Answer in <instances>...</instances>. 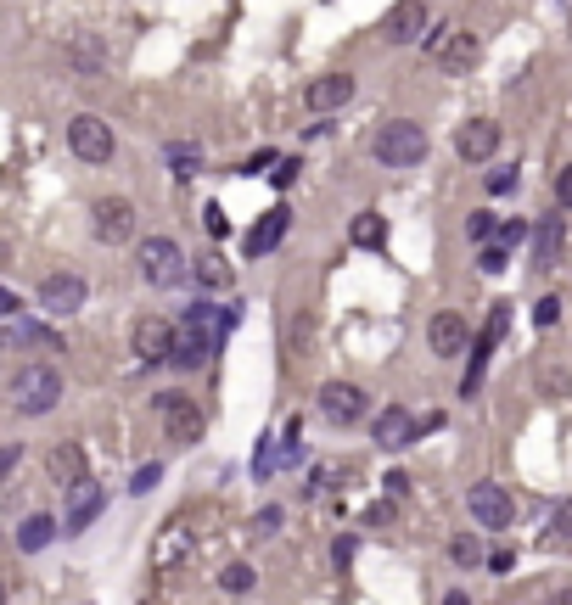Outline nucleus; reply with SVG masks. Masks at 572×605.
<instances>
[{
	"instance_id": "1",
	"label": "nucleus",
	"mask_w": 572,
	"mask_h": 605,
	"mask_svg": "<svg viewBox=\"0 0 572 605\" xmlns=\"http://www.w3.org/2000/svg\"><path fill=\"white\" fill-rule=\"evenodd\" d=\"M376 163L382 169H415L421 157H427V129L410 124V118H387L382 129H376Z\"/></svg>"
},
{
	"instance_id": "2",
	"label": "nucleus",
	"mask_w": 572,
	"mask_h": 605,
	"mask_svg": "<svg viewBox=\"0 0 572 605\" xmlns=\"http://www.w3.org/2000/svg\"><path fill=\"white\" fill-rule=\"evenodd\" d=\"M12 404L23 409V415H45V409L62 404V376L51 365H23L12 376Z\"/></svg>"
},
{
	"instance_id": "3",
	"label": "nucleus",
	"mask_w": 572,
	"mask_h": 605,
	"mask_svg": "<svg viewBox=\"0 0 572 605\" xmlns=\"http://www.w3.org/2000/svg\"><path fill=\"white\" fill-rule=\"evenodd\" d=\"M186 253H180V241H169V236H146L141 241V275L152 286H180L186 281Z\"/></svg>"
},
{
	"instance_id": "4",
	"label": "nucleus",
	"mask_w": 572,
	"mask_h": 605,
	"mask_svg": "<svg viewBox=\"0 0 572 605\" xmlns=\"http://www.w3.org/2000/svg\"><path fill=\"white\" fill-rule=\"evenodd\" d=\"M68 146H73V157L79 163H107V157L118 152V141H113V129L101 124L96 113H79L68 124Z\"/></svg>"
},
{
	"instance_id": "5",
	"label": "nucleus",
	"mask_w": 572,
	"mask_h": 605,
	"mask_svg": "<svg viewBox=\"0 0 572 605\" xmlns=\"http://www.w3.org/2000/svg\"><path fill=\"white\" fill-rule=\"evenodd\" d=\"M466 505H472V521H477V527H488V533H505L511 516H516L511 493H505L500 482H477V488L466 493Z\"/></svg>"
},
{
	"instance_id": "6",
	"label": "nucleus",
	"mask_w": 572,
	"mask_h": 605,
	"mask_svg": "<svg viewBox=\"0 0 572 605\" xmlns=\"http://www.w3.org/2000/svg\"><path fill=\"white\" fill-rule=\"evenodd\" d=\"M85 297H90V286H85V275H73V269H57V275L40 281V309L45 314H79Z\"/></svg>"
},
{
	"instance_id": "7",
	"label": "nucleus",
	"mask_w": 572,
	"mask_h": 605,
	"mask_svg": "<svg viewBox=\"0 0 572 605\" xmlns=\"http://www.w3.org/2000/svg\"><path fill=\"white\" fill-rule=\"evenodd\" d=\"M365 409H371V398H365V387H354V381H326V387H320V415H326L331 426H354Z\"/></svg>"
},
{
	"instance_id": "8",
	"label": "nucleus",
	"mask_w": 572,
	"mask_h": 605,
	"mask_svg": "<svg viewBox=\"0 0 572 605\" xmlns=\"http://www.w3.org/2000/svg\"><path fill=\"white\" fill-rule=\"evenodd\" d=\"M90 230H96V241H107V247L135 236V208H129V197H101L96 208H90Z\"/></svg>"
},
{
	"instance_id": "9",
	"label": "nucleus",
	"mask_w": 572,
	"mask_h": 605,
	"mask_svg": "<svg viewBox=\"0 0 572 605\" xmlns=\"http://www.w3.org/2000/svg\"><path fill=\"white\" fill-rule=\"evenodd\" d=\"M158 409H163V432H169L174 443H197V437H202V409L191 404V398L158 393Z\"/></svg>"
},
{
	"instance_id": "10",
	"label": "nucleus",
	"mask_w": 572,
	"mask_h": 605,
	"mask_svg": "<svg viewBox=\"0 0 572 605\" xmlns=\"http://www.w3.org/2000/svg\"><path fill=\"white\" fill-rule=\"evenodd\" d=\"M174 342H180V331H174L169 320H158V314L135 320V353H141L146 365H163V359H174Z\"/></svg>"
},
{
	"instance_id": "11",
	"label": "nucleus",
	"mask_w": 572,
	"mask_h": 605,
	"mask_svg": "<svg viewBox=\"0 0 572 605\" xmlns=\"http://www.w3.org/2000/svg\"><path fill=\"white\" fill-rule=\"evenodd\" d=\"M371 437H376V449H404V443L421 437V421H415L404 404H393V409H382V415L371 421Z\"/></svg>"
},
{
	"instance_id": "12",
	"label": "nucleus",
	"mask_w": 572,
	"mask_h": 605,
	"mask_svg": "<svg viewBox=\"0 0 572 605\" xmlns=\"http://www.w3.org/2000/svg\"><path fill=\"white\" fill-rule=\"evenodd\" d=\"M427 348L438 353V359H460V353L472 348V331H466V320H460V314H432Z\"/></svg>"
},
{
	"instance_id": "13",
	"label": "nucleus",
	"mask_w": 572,
	"mask_h": 605,
	"mask_svg": "<svg viewBox=\"0 0 572 605\" xmlns=\"http://www.w3.org/2000/svg\"><path fill=\"white\" fill-rule=\"evenodd\" d=\"M455 152L466 157V163H488V157L500 152V124H488V118H472V124H460Z\"/></svg>"
},
{
	"instance_id": "14",
	"label": "nucleus",
	"mask_w": 572,
	"mask_h": 605,
	"mask_svg": "<svg viewBox=\"0 0 572 605\" xmlns=\"http://www.w3.org/2000/svg\"><path fill=\"white\" fill-rule=\"evenodd\" d=\"M354 101V73H320L309 85V113H337Z\"/></svg>"
},
{
	"instance_id": "15",
	"label": "nucleus",
	"mask_w": 572,
	"mask_h": 605,
	"mask_svg": "<svg viewBox=\"0 0 572 605\" xmlns=\"http://www.w3.org/2000/svg\"><path fill=\"white\" fill-rule=\"evenodd\" d=\"M45 471H51V482H57V488H79V482H90L85 449H79V443H57V449L45 454Z\"/></svg>"
},
{
	"instance_id": "16",
	"label": "nucleus",
	"mask_w": 572,
	"mask_h": 605,
	"mask_svg": "<svg viewBox=\"0 0 572 605\" xmlns=\"http://www.w3.org/2000/svg\"><path fill=\"white\" fill-rule=\"evenodd\" d=\"M427 34V0H399L393 17H387V40L393 45H415Z\"/></svg>"
},
{
	"instance_id": "17",
	"label": "nucleus",
	"mask_w": 572,
	"mask_h": 605,
	"mask_svg": "<svg viewBox=\"0 0 572 605\" xmlns=\"http://www.w3.org/2000/svg\"><path fill=\"white\" fill-rule=\"evenodd\" d=\"M561 247H567V225H561V213H550V219H539V230H533V269H556Z\"/></svg>"
},
{
	"instance_id": "18",
	"label": "nucleus",
	"mask_w": 572,
	"mask_h": 605,
	"mask_svg": "<svg viewBox=\"0 0 572 605\" xmlns=\"http://www.w3.org/2000/svg\"><path fill=\"white\" fill-rule=\"evenodd\" d=\"M286 225H292V213H286V208H270V213H264V219L247 230V258L275 253V247H281V236H286Z\"/></svg>"
},
{
	"instance_id": "19",
	"label": "nucleus",
	"mask_w": 572,
	"mask_h": 605,
	"mask_svg": "<svg viewBox=\"0 0 572 605\" xmlns=\"http://www.w3.org/2000/svg\"><path fill=\"white\" fill-rule=\"evenodd\" d=\"M73 493V505H68V527L62 533H85L90 521L101 516V488L96 482H79V488H68Z\"/></svg>"
},
{
	"instance_id": "20",
	"label": "nucleus",
	"mask_w": 572,
	"mask_h": 605,
	"mask_svg": "<svg viewBox=\"0 0 572 605\" xmlns=\"http://www.w3.org/2000/svg\"><path fill=\"white\" fill-rule=\"evenodd\" d=\"M6 348H40V353H51V348H62V337H57V331H45V325H34V320H6Z\"/></svg>"
},
{
	"instance_id": "21",
	"label": "nucleus",
	"mask_w": 572,
	"mask_h": 605,
	"mask_svg": "<svg viewBox=\"0 0 572 605\" xmlns=\"http://www.w3.org/2000/svg\"><path fill=\"white\" fill-rule=\"evenodd\" d=\"M438 62H444V73H466L477 62V34L472 29H455L444 40V51H438Z\"/></svg>"
},
{
	"instance_id": "22",
	"label": "nucleus",
	"mask_w": 572,
	"mask_h": 605,
	"mask_svg": "<svg viewBox=\"0 0 572 605\" xmlns=\"http://www.w3.org/2000/svg\"><path fill=\"white\" fill-rule=\"evenodd\" d=\"M180 331V325H174ZM214 348L219 342H208V337H191V331H180V342H174V365L180 370H202L208 359H214Z\"/></svg>"
},
{
	"instance_id": "23",
	"label": "nucleus",
	"mask_w": 572,
	"mask_h": 605,
	"mask_svg": "<svg viewBox=\"0 0 572 605\" xmlns=\"http://www.w3.org/2000/svg\"><path fill=\"white\" fill-rule=\"evenodd\" d=\"M51 538H57V521L51 516H29L23 527H17V549H23V555H40Z\"/></svg>"
},
{
	"instance_id": "24",
	"label": "nucleus",
	"mask_w": 572,
	"mask_h": 605,
	"mask_svg": "<svg viewBox=\"0 0 572 605\" xmlns=\"http://www.w3.org/2000/svg\"><path fill=\"white\" fill-rule=\"evenodd\" d=\"M191 275H197V281L208 286V292H225V286L236 281V269H230V264H225V258H219V253H202L197 264H191Z\"/></svg>"
},
{
	"instance_id": "25",
	"label": "nucleus",
	"mask_w": 572,
	"mask_h": 605,
	"mask_svg": "<svg viewBox=\"0 0 572 605\" xmlns=\"http://www.w3.org/2000/svg\"><path fill=\"white\" fill-rule=\"evenodd\" d=\"M348 236H354V247H382V241H387V219H382V213H359L354 225H348Z\"/></svg>"
},
{
	"instance_id": "26",
	"label": "nucleus",
	"mask_w": 572,
	"mask_h": 605,
	"mask_svg": "<svg viewBox=\"0 0 572 605\" xmlns=\"http://www.w3.org/2000/svg\"><path fill=\"white\" fill-rule=\"evenodd\" d=\"M449 561H455V566H483V544H477L472 533L449 538Z\"/></svg>"
},
{
	"instance_id": "27",
	"label": "nucleus",
	"mask_w": 572,
	"mask_h": 605,
	"mask_svg": "<svg viewBox=\"0 0 572 605\" xmlns=\"http://www.w3.org/2000/svg\"><path fill=\"white\" fill-rule=\"evenodd\" d=\"M169 169L180 174V180H191V174L202 169V157H197V146H186V141H180V146H169Z\"/></svg>"
},
{
	"instance_id": "28",
	"label": "nucleus",
	"mask_w": 572,
	"mask_h": 605,
	"mask_svg": "<svg viewBox=\"0 0 572 605\" xmlns=\"http://www.w3.org/2000/svg\"><path fill=\"white\" fill-rule=\"evenodd\" d=\"M550 544H556V549L572 544V499H567V505H556V516H550Z\"/></svg>"
},
{
	"instance_id": "29",
	"label": "nucleus",
	"mask_w": 572,
	"mask_h": 605,
	"mask_svg": "<svg viewBox=\"0 0 572 605\" xmlns=\"http://www.w3.org/2000/svg\"><path fill=\"white\" fill-rule=\"evenodd\" d=\"M505 264H511V247H500V241H488L483 253H477V269H483V275H500Z\"/></svg>"
},
{
	"instance_id": "30",
	"label": "nucleus",
	"mask_w": 572,
	"mask_h": 605,
	"mask_svg": "<svg viewBox=\"0 0 572 605\" xmlns=\"http://www.w3.org/2000/svg\"><path fill=\"white\" fill-rule=\"evenodd\" d=\"M219 583H225L230 594H247V589H253V566H247V561L225 566V577H219Z\"/></svg>"
},
{
	"instance_id": "31",
	"label": "nucleus",
	"mask_w": 572,
	"mask_h": 605,
	"mask_svg": "<svg viewBox=\"0 0 572 605\" xmlns=\"http://www.w3.org/2000/svg\"><path fill=\"white\" fill-rule=\"evenodd\" d=\"M73 62H79L85 73H96L101 68V45L96 40H79V45H73Z\"/></svg>"
},
{
	"instance_id": "32",
	"label": "nucleus",
	"mask_w": 572,
	"mask_h": 605,
	"mask_svg": "<svg viewBox=\"0 0 572 605\" xmlns=\"http://www.w3.org/2000/svg\"><path fill=\"white\" fill-rule=\"evenodd\" d=\"M202 225H208V236H214V241L230 236V219H225V208H219V202H214V208H202Z\"/></svg>"
},
{
	"instance_id": "33",
	"label": "nucleus",
	"mask_w": 572,
	"mask_h": 605,
	"mask_svg": "<svg viewBox=\"0 0 572 605\" xmlns=\"http://www.w3.org/2000/svg\"><path fill=\"white\" fill-rule=\"evenodd\" d=\"M494 230H500V219H494V213H472V219H466V236H472V241L494 236Z\"/></svg>"
},
{
	"instance_id": "34",
	"label": "nucleus",
	"mask_w": 572,
	"mask_h": 605,
	"mask_svg": "<svg viewBox=\"0 0 572 605\" xmlns=\"http://www.w3.org/2000/svg\"><path fill=\"white\" fill-rule=\"evenodd\" d=\"M163 482V465H141V471H135V482H129V493H152Z\"/></svg>"
},
{
	"instance_id": "35",
	"label": "nucleus",
	"mask_w": 572,
	"mask_h": 605,
	"mask_svg": "<svg viewBox=\"0 0 572 605\" xmlns=\"http://www.w3.org/2000/svg\"><path fill=\"white\" fill-rule=\"evenodd\" d=\"M298 169H303L298 157H281V163H275V174H270V180H275V185H292V180H298Z\"/></svg>"
},
{
	"instance_id": "36",
	"label": "nucleus",
	"mask_w": 572,
	"mask_h": 605,
	"mask_svg": "<svg viewBox=\"0 0 572 605\" xmlns=\"http://www.w3.org/2000/svg\"><path fill=\"white\" fill-rule=\"evenodd\" d=\"M354 555H359V544H354V538H337V544H331V566H348Z\"/></svg>"
},
{
	"instance_id": "37",
	"label": "nucleus",
	"mask_w": 572,
	"mask_h": 605,
	"mask_svg": "<svg viewBox=\"0 0 572 605\" xmlns=\"http://www.w3.org/2000/svg\"><path fill=\"white\" fill-rule=\"evenodd\" d=\"M533 320H539V325H556L561 320V297H544L539 309H533Z\"/></svg>"
},
{
	"instance_id": "38",
	"label": "nucleus",
	"mask_w": 572,
	"mask_h": 605,
	"mask_svg": "<svg viewBox=\"0 0 572 605\" xmlns=\"http://www.w3.org/2000/svg\"><path fill=\"white\" fill-rule=\"evenodd\" d=\"M258 533H281V505H264V510H258Z\"/></svg>"
},
{
	"instance_id": "39",
	"label": "nucleus",
	"mask_w": 572,
	"mask_h": 605,
	"mask_svg": "<svg viewBox=\"0 0 572 605\" xmlns=\"http://www.w3.org/2000/svg\"><path fill=\"white\" fill-rule=\"evenodd\" d=\"M17 460H23V449H17V443H12V449H0V482L17 471Z\"/></svg>"
},
{
	"instance_id": "40",
	"label": "nucleus",
	"mask_w": 572,
	"mask_h": 605,
	"mask_svg": "<svg viewBox=\"0 0 572 605\" xmlns=\"http://www.w3.org/2000/svg\"><path fill=\"white\" fill-rule=\"evenodd\" d=\"M275 163H281V157H275V152H258L253 163H247V174H275Z\"/></svg>"
},
{
	"instance_id": "41",
	"label": "nucleus",
	"mask_w": 572,
	"mask_h": 605,
	"mask_svg": "<svg viewBox=\"0 0 572 605\" xmlns=\"http://www.w3.org/2000/svg\"><path fill=\"white\" fill-rule=\"evenodd\" d=\"M382 488L393 493V499H404V488H410V477H404V471H387V477H382Z\"/></svg>"
},
{
	"instance_id": "42",
	"label": "nucleus",
	"mask_w": 572,
	"mask_h": 605,
	"mask_svg": "<svg viewBox=\"0 0 572 605\" xmlns=\"http://www.w3.org/2000/svg\"><path fill=\"white\" fill-rule=\"evenodd\" d=\"M528 236V225H522V219H511V225H500V247H511V241H522Z\"/></svg>"
},
{
	"instance_id": "43",
	"label": "nucleus",
	"mask_w": 572,
	"mask_h": 605,
	"mask_svg": "<svg viewBox=\"0 0 572 605\" xmlns=\"http://www.w3.org/2000/svg\"><path fill=\"white\" fill-rule=\"evenodd\" d=\"M511 561H516L511 549H494V555H488V572H511Z\"/></svg>"
},
{
	"instance_id": "44",
	"label": "nucleus",
	"mask_w": 572,
	"mask_h": 605,
	"mask_svg": "<svg viewBox=\"0 0 572 605\" xmlns=\"http://www.w3.org/2000/svg\"><path fill=\"white\" fill-rule=\"evenodd\" d=\"M556 197H561V208H572V169H561V185H556Z\"/></svg>"
},
{
	"instance_id": "45",
	"label": "nucleus",
	"mask_w": 572,
	"mask_h": 605,
	"mask_svg": "<svg viewBox=\"0 0 572 605\" xmlns=\"http://www.w3.org/2000/svg\"><path fill=\"white\" fill-rule=\"evenodd\" d=\"M0 320H17V297L6 286H0Z\"/></svg>"
},
{
	"instance_id": "46",
	"label": "nucleus",
	"mask_w": 572,
	"mask_h": 605,
	"mask_svg": "<svg viewBox=\"0 0 572 605\" xmlns=\"http://www.w3.org/2000/svg\"><path fill=\"white\" fill-rule=\"evenodd\" d=\"M444 605H472V600H466V594L455 589V594H444Z\"/></svg>"
},
{
	"instance_id": "47",
	"label": "nucleus",
	"mask_w": 572,
	"mask_h": 605,
	"mask_svg": "<svg viewBox=\"0 0 572 605\" xmlns=\"http://www.w3.org/2000/svg\"><path fill=\"white\" fill-rule=\"evenodd\" d=\"M556 605H572V589H567V594H561V600H556Z\"/></svg>"
},
{
	"instance_id": "48",
	"label": "nucleus",
	"mask_w": 572,
	"mask_h": 605,
	"mask_svg": "<svg viewBox=\"0 0 572 605\" xmlns=\"http://www.w3.org/2000/svg\"><path fill=\"white\" fill-rule=\"evenodd\" d=\"M0 605H6V583H0Z\"/></svg>"
}]
</instances>
